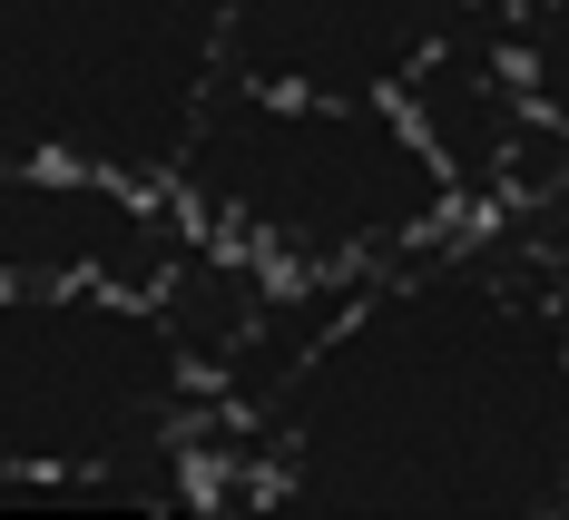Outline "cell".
<instances>
[{
  "label": "cell",
  "mask_w": 569,
  "mask_h": 520,
  "mask_svg": "<svg viewBox=\"0 0 569 520\" xmlns=\"http://www.w3.org/2000/svg\"><path fill=\"white\" fill-rule=\"evenodd\" d=\"M246 403V481L295 511H569V266L432 236L325 286Z\"/></svg>",
  "instance_id": "1"
},
{
  "label": "cell",
  "mask_w": 569,
  "mask_h": 520,
  "mask_svg": "<svg viewBox=\"0 0 569 520\" xmlns=\"http://www.w3.org/2000/svg\"><path fill=\"white\" fill-rule=\"evenodd\" d=\"M158 187L197 246L246 256L284 286H353L471 217L402 99H325L256 79H227L197 109Z\"/></svg>",
  "instance_id": "2"
},
{
  "label": "cell",
  "mask_w": 569,
  "mask_h": 520,
  "mask_svg": "<svg viewBox=\"0 0 569 520\" xmlns=\"http://www.w3.org/2000/svg\"><path fill=\"white\" fill-rule=\"evenodd\" d=\"M207 403L217 363L168 286H0V481L50 511H158Z\"/></svg>",
  "instance_id": "3"
},
{
  "label": "cell",
  "mask_w": 569,
  "mask_h": 520,
  "mask_svg": "<svg viewBox=\"0 0 569 520\" xmlns=\"http://www.w3.org/2000/svg\"><path fill=\"white\" fill-rule=\"evenodd\" d=\"M227 89V0H0V168L158 187Z\"/></svg>",
  "instance_id": "4"
},
{
  "label": "cell",
  "mask_w": 569,
  "mask_h": 520,
  "mask_svg": "<svg viewBox=\"0 0 569 520\" xmlns=\"http://www.w3.org/2000/svg\"><path fill=\"white\" fill-rule=\"evenodd\" d=\"M481 20H491V0H227V79L402 99Z\"/></svg>",
  "instance_id": "5"
},
{
  "label": "cell",
  "mask_w": 569,
  "mask_h": 520,
  "mask_svg": "<svg viewBox=\"0 0 569 520\" xmlns=\"http://www.w3.org/2000/svg\"><path fill=\"white\" fill-rule=\"evenodd\" d=\"M168 187L89 168H0V286H168L187 266Z\"/></svg>",
  "instance_id": "6"
},
{
  "label": "cell",
  "mask_w": 569,
  "mask_h": 520,
  "mask_svg": "<svg viewBox=\"0 0 569 520\" xmlns=\"http://www.w3.org/2000/svg\"><path fill=\"white\" fill-rule=\"evenodd\" d=\"M491 40L530 109V168L569 187V0H491Z\"/></svg>",
  "instance_id": "7"
},
{
  "label": "cell",
  "mask_w": 569,
  "mask_h": 520,
  "mask_svg": "<svg viewBox=\"0 0 569 520\" xmlns=\"http://www.w3.org/2000/svg\"><path fill=\"white\" fill-rule=\"evenodd\" d=\"M0 511H50L40 491H20V481H0Z\"/></svg>",
  "instance_id": "8"
}]
</instances>
